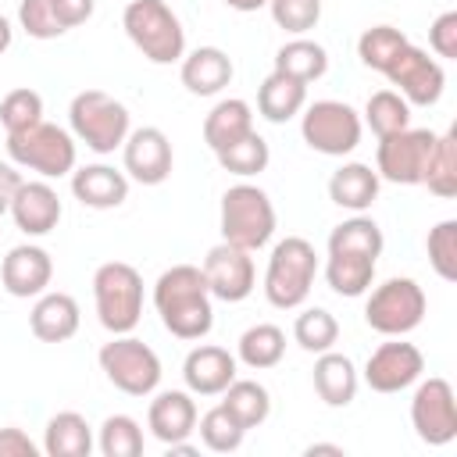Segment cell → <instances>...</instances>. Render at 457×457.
I'll return each mask as SVG.
<instances>
[{
  "instance_id": "obj_1",
  "label": "cell",
  "mask_w": 457,
  "mask_h": 457,
  "mask_svg": "<svg viewBox=\"0 0 457 457\" xmlns=\"http://www.w3.org/2000/svg\"><path fill=\"white\" fill-rule=\"evenodd\" d=\"M154 307L175 339H204L214 325L211 289L196 264H171L154 282Z\"/></svg>"
},
{
  "instance_id": "obj_2",
  "label": "cell",
  "mask_w": 457,
  "mask_h": 457,
  "mask_svg": "<svg viewBox=\"0 0 457 457\" xmlns=\"http://www.w3.org/2000/svg\"><path fill=\"white\" fill-rule=\"evenodd\" d=\"M121 29L132 46L154 64H175L186 54V29L164 0H129Z\"/></svg>"
},
{
  "instance_id": "obj_3",
  "label": "cell",
  "mask_w": 457,
  "mask_h": 457,
  "mask_svg": "<svg viewBox=\"0 0 457 457\" xmlns=\"http://www.w3.org/2000/svg\"><path fill=\"white\" fill-rule=\"evenodd\" d=\"M318 275V253L303 236H286L275 243L264 271V296L278 311H293L311 296Z\"/></svg>"
},
{
  "instance_id": "obj_4",
  "label": "cell",
  "mask_w": 457,
  "mask_h": 457,
  "mask_svg": "<svg viewBox=\"0 0 457 457\" xmlns=\"http://www.w3.org/2000/svg\"><path fill=\"white\" fill-rule=\"evenodd\" d=\"M96 318L111 336H125L143 318V275L125 261H107L93 271Z\"/></svg>"
},
{
  "instance_id": "obj_5",
  "label": "cell",
  "mask_w": 457,
  "mask_h": 457,
  "mask_svg": "<svg viewBox=\"0 0 457 457\" xmlns=\"http://www.w3.org/2000/svg\"><path fill=\"white\" fill-rule=\"evenodd\" d=\"M68 121H71V136L79 143H86L93 154H114L129 129V111L121 100H114L104 89H82L71 96L68 107Z\"/></svg>"
},
{
  "instance_id": "obj_6",
  "label": "cell",
  "mask_w": 457,
  "mask_h": 457,
  "mask_svg": "<svg viewBox=\"0 0 457 457\" xmlns=\"http://www.w3.org/2000/svg\"><path fill=\"white\" fill-rule=\"evenodd\" d=\"M7 154L18 168H29L43 179H61L75 171V136L50 121L7 132Z\"/></svg>"
},
{
  "instance_id": "obj_7",
  "label": "cell",
  "mask_w": 457,
  "mask_h": 457,
  "mask_svg": "<svg viewBox=\"0 0 457 457\" xmlns=\"http://www.w3.org/2000/svg\"><path fill=\"white\" fill-rule=\"evenodd\" d=\"M275 236V207L261 186L239 182L221 196V239L243 250H261Z\"/></svg>"
},
{
  "instance_id": "obj_8",
  "label": "cell",
  "mask_w": 457,
  "mask_h": 457,
  "mask_svg": "<svg viewBox=\"0 0 457 457\" xmlns=\"http://www.w3.org/2000/svg\"><path fill=\"white\" fill-rule=\"evenodd\" d=\"M96 361H100V371L107 375V382L114 389H121L125 396H150L161 386V357L154 353V346H146L143 339H136L129 332L104 343Z\"/></svg>"
},
{
  "instance_id": "obj_9",
  "label": "cell",
  "mask_w": 457,
  "mask_h": 457,
  "mask_svg": "<svg viewBox=\"0 0 457 457\" xmlns=\"http://www.w3.org/2000/svg\"><path fill=\"white\" fill-rule=\"evenodd\" d=\"M361 132H364V121L350 104H343V100L303 104L300 136H303V143L311 150H318L325 157H346V154L357 150Z\"/></svg>"
},
{
  "instance_id": "obj_10",
  "label": "cell",
  "mask_w": 457,
  "mask_h": 457,
  "mask_svg": "<svg viewBox=\"0 0 457 457\" xmlns=\"http://www.w3.org/2000/svg\"><path fill=\"white\" fill-rule=\"evenodd\" d=\"M425 289L414 278H386L382 286L371 289L364 303V321L378 336H407L421 325L425 318Z\"/></svg>"
},
{
  "instance_id": "obj_11",
  "label": "cell",
  "mask_w": 457,
  "mask_h": 457,
  "mask_svg": "<svg viewBox=\"0 0 457 457\" xmlns=\"http://www.w3.org/2000/svg\"><path fill=\"white\" fill-rule=\"evenodd\" d=\"M432 146H436V132H428V129H411L407 125L393 136H382L378 150H375L378 179L396 182V186H421Z\"/></svg>"
},
{
  "instance_id": "obj_12",
  "label": "cell",
  "mask_w": 457,
  "mask_h": 457,
  "mask_svg": "<svg viewBox=\"0 0 457 457\" xmlns=\"http://www.w3.org/2000/svg\"><path fill=\"white\" fill-rule=\"evenodd\" d=\"M411 425L421 443L446 446L457 436V400L446 378H425L411 400Z\"/></svg>"
},
{
  "instance_id": "obj_13",
  "label": "cell",
  "mask_w": 457,
  "mask_h": 457,
  "mask_svg": "<svg viewBox=\"0 0 457 457\" xmlns=\"http://www.w3.org/2000/svg\"><path fill=\"white\" fill-rule=\"evenodd\" d=\"M393 86H396V93L407 100V104H414V107H432L439 96H443V86H446V75H443V64L436 61V57H428L421 46H414V43H407L393 61H389V68L382 71Z\"/></svg>"
},
{
  "instance_id": "obj_14",
  "label": "cell",
  "mask_w": 457,
  "mask_h": 457,
  "mask_svg": "<svg viewBox=\"0 0 457 457\" xmlns=\"http://www.w3.org/2000/svg\"><path fill=\"white\" fill-rule=\"evenodd\" d=\"M200 271H204V278H207L211 296H218V300H225V303L246 300V296L253 293V286H257V268H253L250 250H243V246H236V243H225V239L207 250Z\"/></svg>"
},
{
  "instance_id": "obj_15",
  "label": "cell",
  "mask_w": 457,
  "mask_h": 457,
  "mask_svg": "<svg viewBox=\"0 0 457 457\" xmlns=\"http://www.w3.org/2000/svg\"><path fill=\"white\" fill-rule=\"evenodd\" d=\"M425 371V357L414 343H403L400 336H389V343L375 346L364 361V382L375 393H400L414 386Z\"/></svg>"
},
{
  "instance_id": "obj_16",
  "label": "cell",
  "mask_w": 457,
  "mask_h": 457,
  "mask_svg": "<svg viewBox=\"0 0 457 457\" xmlns=\"http://www.w3.org/2000/svg\"><path fill=\"white\" fill-rule=\"evenodd\" d=\"M121 157H125V171L143 186H161L171 175V161H175L171 139L157 125H143L129 132L121 143Z\"/></svg>"
},
{
  "instance_id": "obj_17",
  "label": "cell",
  "mask_w": 457,
  "mask_h": 457,
  "mask_svg": "<svg viewBox=\"0 0 457 457\" xmlns=\"http://www.w3.org/2000/svg\"><path fill=\"white\" fill-rule=\"evenodd\" d=\"M50 278H54V261L36 243H21V246L7 250V257L0 264V282L18 300H29V296L46 293Z\"/></svg>"
},
{
  "instance_id": "obj_18",
  "label": "cell",
  "mask_w": 457,
  "mask_h": 457,
  "mask_svg": "<svg viewBox=\"0 0 457 457\" xmlns=\"http://www.w3.org/2000/svg\"><path fill=\"white\" fill-rule=\"evenodd\" d=\"M182 378H186V389L196 396H221L228 389V382L236 378V357L225 346L200 343L186 353Z\"/></svg>"
},
{
  "instance_id": "obj_19",
  "label": "cell",
  "mask_w": 457,
  "mask_h": 457,
  "mask_svg": "<svg viewBox=\"0 0 457 457\" xmlns=\"http://www.w3.org/2000/svg\"><path fill=\"white\" fill-rule=\"evenodd\" d=\"M61 196L50 182H21V189L11 200V218L25 236H46L61 221Z\"/></svg>"
},
{
  "instance_id": "obj_20",
  "label": "cell",
  "mask_w": 457,
  "mask_h": 457,
  "mask_svg": "<svg viewBox=\"0 0 457 457\" xmlns=\"http://www.w3.org/2000/svg\"><path fill=\"white\" fill-rule=\"evenodd\" d=\"M146 425L150 432L168 446L179 439H189L196 432V400L189 389H164L150 400L146 411Z\"/></svg>"
},
{
  "instance_id": "obj_21",
  "label": "cell",
  "mask_w": 457,
  "mask_h": 457,
  "mask_svg": "<svg viewBox=\"0 0 457 457\" xmlns=\"http://www.w3.org/2000/svg\"><path fill=\"white\" fill-rule=\"evenodd\" d=\"M71 193L82 207L111 211L129 200V179L125 171H114L111 164H86L71 171Z\"/></svg>"
},
{
  "instance_id": "obj_22",
  "label": "cell",
  "mask_w": 457,
  "mask_h": 457,
  "mask_svg": "<svg viewBox=\"0 0 457 457\" xmlns=\"http://www.w3.org/2000/svg\"><path fill=\"white\" fill-rule=\"evenodd\" d=\"M79 303L68 293H39L36 307L29 311V328L39 343H64L79 332Z\"/></svg>"
},
{
  "instance_id": "obj_23",
  "label": "cell",
  "mask_w": 457,
  "mask_h": 457,
  "mask_svg": "<svg viewBox=\"0 0 457 457\" xmlns=\"http://www.w3.org/2000/svg\"><path fill=\"white\" fill-rule=\"evenodd\" d=\"M182 86L193 96H214L232 82V57L221 46H196L182 54Z\"/></svg>"
},
{
  "instance_id": "obj_24",
  "label": "cell",
  "mask_w": 457,
  "mask_h": 457,
  "mask_svg": "<svg viewBox=\"0 0 457 457\" xmlns=\"http://www.w3.org/2000/svg\"><path fill=\"white\" fill-rule=\"evenodd\" d=\"M378 186H382V179H378V171L371 164L350 161V164H343V168L332 171V179H328V200L336 207H343V211L361 214V211H368L378 200Z\"/></svg>"
},
{
  "instance_id": "obj_25",
  "label": "cell",
  "mask_w": 457,
  "mask_h": 457,
  "mask_svg": "<svg viewBox=\"0 0 457 457\" xmlns=\"http://www.w3.org/2000/svg\"><path fill=\"white\" fill-rule=\"evenodd\" d=\"M357 368L346 353H336V350H325L318 353L314 361V393L321 396V403L328 407H346L353 403L357 396Z\"/></svg>"
},
{
  "instance_id": "obj_26",
  "label": "cell",
  "mask_w": 457,
  "mask_h": 457,
  "mask_svg": "<svg viewBox=\"0 0 457 457\" xmlns=\"http://www.w3.org/2000/svg\"><path fill=\"white\" fill-rule=\"evenodd\" d=\"M246 132H253V107L239 96L218 100L211 107V114L204 118V143L218 154L225 146H232L236 139H243Z\"/></svg>"
},
{
  "instance_id": "obj_27",
  "label": "cell",
  "mask_w": 457,
  "mask_h": 457,
  "mask_svg": "<svg viewBox=\"0 0 457 457\" xmlns=\"http://www.w3.org/2000/svg\"><path fill=\"white\" fill-rule=\"evenodd\" d=\"M303 104H307V82H296L282 71H271L257 89V111L271 125H282V121L296 118L303 111Z\"/></svg>"
},
{
  "instance_id": "obj_28",
  "label": "cell",
  "mask_w": 457,
  "mask_h": 457,
  "mask_svg": "<svg viewBox=\"0 0 457 457\" xmlns=\"http://www.w3.org/2000/svg\"><path fill=\"white\" fill-rule=\"evenodd\" d=\"M93 428L79 411H57L43 428V453L46 457H89Z\"/></svg>"
},
{
  "instance_id": "obj_29",
  "label": "cell",
  "mask_w": 457,
  "mask_h": 457,
  "mask_svg": "<svg viewBox=\"0 0 457 457\" xmlns=\"http://www.w3.org/2000/svg\"><path fill=\"white\" fill-rule=\"evenodd\" d=\"M325 278H328V289L339 296H364L375 278V257L332 250L325 261Z\"/></svg>"
},
{
  "instance_id": "obj_30",
  "label": "cell",
  "mask_w": 457,
  "mask_h": 457,
  "mask_svg": "<svg viewBox=\"0 0 457 457\" xmlns=\"http://www.w3.org/2000/svg\"><path fill=\"white\" fill-rule=\"evenodd\" d=\"M221 407L250 432V428H257V425L268 421V414H271V396H268V389H264L261 382H253V378H232L228 389L221 393Z\"/></svg>"
},
{
  "instance_id": "obj_31",
  "label": "cell",
  "mask_w": 457,
  "mask_h": 457,
  "mask_svg": "<svg viewBox=\"0 0 457 457\" xmlns=\"http://www.w3.org/2000/svg\"><path fill=\"white\" fill-rule=\"evenodd\" d=\"M275 71H282V75H289L296 82H314V79H321L328 71V54H325L321 43L296 36V39H289V43L278 46Z\"/></svg>"
},
{
  "instance_id": "obj_32",
  "label": "cell",
  "mask_w": 457,
  "mask_h": 457,
  "mask_svg": "<svg viewBox=\"0 0 457 457\" xmlns=\"http://www.w3.org/2000/svg\"><path fill=\"white\" fill-rule=\"evenodd\" d=\"M239 361L253 371H264V368H275L286 353V332L271 321H261V325H250L243 336H239Z\"/></svg>"
},
{
  "instance_id": "obj_33",
  "label": "cell",
  "mask_w": 457,
  "mask_h": 457,
  "mask_svg": "<svg viewBox=\"0 0 457 457\" xmlns=\"http://www.w3.org/2000/svg\"><path fill=\"white\" fill-rule=\"evenodd\" d=\"M421 186H428V193H436L439 200L457 196V129H446L443 136H436Z\"/></svg>"
},
{
  "instance_id": "obj_34",
  "label": "cell",
  "mask_w": 457,
  "mask_h": 457,
  "mask_svg": "<svg viewBox=\"0 0 457 457\" xmlns=\"http://www.w3.org/2000/svg\"><path fill=\"white\" fill-rule=\"evenodd\" d=\"M382 228L375 225V218H368L364 211L339 221L332 232H328V253L332 250H343V253H364V257H375L382 253Z\"/></svg>"
},
{
  "instance_id": "obj_35",
  "label": "cell",
  "mask_w": 457,
  "mask_h": 457,
  "mask_svg": "<svg viewBox=\"0 0 457 457\" xmlns=\"http://www.w3.org/2000/svg\"><path fill=\"white\" fill-rule=\"evenodd\" d=\"M364 121H368V129L378 139L382 136H393V132H400V129L411 125V104L396 89H378L364 104Z\"/></svg>"
},
{
  "instance_id": "obj_36",
  "label": "cell",
  "mask_w": 457,
  "mask_h": 457,
  "mask_svg": "<svg viewBox=\"0 0 457 457\" xmlns=\"http://www.w3.org/2000/svg\"><path fill=\"white\" fill-rule=\"evenodd\" d=\"M214 157H218V164H221L225 171H232V175H239V179H250V175H261V171L268 168L271 150H268V139L257 136V129H253V132H246L243 139H236L232 146L218 150Z\"/></svg>"
},
{
  "instance_id": "obj_37",
  "label": "cell",
  "mask_w": 457,
  "mask_h": 457,
  "mask_svg": "<svg viewBox=\"0 0 457 457\" xmlns=\"http://www.w3.org/2000/svg\"><path fill=\"white\" fill-rule=\"evenodd\" d=\"M407 43H411V39H407L400 29H393V25H371V29H364L361 39H357V57H361L364 68L386 71L389 61H393Z\"/></svg>"
},
{
  "instance_id": "obj_38",
  "label": "cell",
  "mask_w": 457,
  "mask_h": 457,
  "mask_svg": "<svg viewBox=\"0 0 457 457\" xmlns=\"http://www.w3.org/2000/svg\"><path fill=\"white\" fill-rule=\"evenodd\" d=\"M293 339L307 350V353H325L336 346L339 339V321L325 311V307H307L296 314L293 321Z\"/></svg>"
},
{
  "instance_id": "obj_39",
  "label": "cell",
  "mask_w": 457,
  "mask_h": 457,
  "mask_svg": "<svg viewBox=\"0 0 457 457\" xmlns=\"http://www.w3.org/2000/svg\"><path fill=\"white\" fill-rule=\"evenodd\" d=\"M104 457H139L143 453V428L129 414H107L96 436Z\"/></svg>"
},
{
  "instance_id": "obj_40",
  "label": "cell",
  "mask_w": 457,
  "mask_h": 457,
  "mask_svg": "<svg viewBox=\"0 0 457 457\" xmlns=\"http://www.w3.org/2000/svg\"><path fill=\"white\" fill-rule=\"evenodd\" d=\"M243 436H246V428H243L221 403L211 407V411L200 418V439H204V446L214 450V453H232V450H239V446H243Z\"/></svg>"
},
{
  "instance_id": "obj_41",
  "label": "cell",
  "mask_w": 457,
  "mask_h": 457,
  "mask_svg": "<svg viewBox=\"0 0 457 457\" xmlns=\"http://www.w3.org/2000/svg\"><path fill=\"white\" fill-rule=\"evenodd\" d=\"M425 250H428V264L436 268V275L443 282H457V221L453 218L428 228Z\"/></svg>"
},
{
  "instance_id": "obj_42",
  "label": "cell",
  "mask_w": 457,
  "mask_h": 457,
  "mask_svg": "<svg viewBox=\"0 0 457 457\" xmlns=\"http://www.w3.org/2000/svg\"><path fill=\"white\" fill-rule=\"evenodd\" d=\"M0 121L7 132H21L36 121H43V96L29 86H18L11 89L4 100H0Z\"/></svg>"
},
{
  "instance_id": "obj_43",
  "label": "cell",
  "mask_w": 457,
  "mask_h": 457,
  "mask_svg": "<svg viewBox=\"0 0 457 457\" xmlns=\"http://www.w3.org/2000/svg\"><path fill=\"white\" fill-rule=\"evenodd\" d=\"M18 25L32 36V39H57L64 36V21L54 11V0H21L18 4Z\"/></svg>"
},
{
  "instance_id": "obj_44",
  "label": "cell",
  "mask_w": 457,
  "mask_h": 457,
  "mask_svg": "<svg viewBox=\"0 0 457 457\" xmlns=\"http://www.w3.org/2000/svg\"><path fill=\"white\" fill-rule=\"evenodd\" d=\"M268 11H271V18H275L278 29H286L293 36H303L307 29L318 25L321 0H268Z\"/></svg>"
},
{
  "instance_id": "obj_45",
  "label": "cell",
  "mask_w": 457,
  "mask_h": 457,
  "mask_svg": "<svg viewBox=\"0 0 457 457\" xmlns=\"http://www.w3.org/2000/svg\"><path fill=\"white\" fill-rule=\"evenodd\" d=\"M428 46L446 57V61H457V11H443L432 25H428Z\"/></svg>"
},
{
  "instance_id": "obj_46",
  "label": "cell",
  "mask_w": 457,
  "mask_h": 457,
  "mask_svg": "<svg viewBox=\"0 0 457 457\" xmlns=\"http://www.w3.org/2000/svg\"><path fill=\"white\" fill-rule=\"evenodd\" d=\"M0 457H39V446L14 425L0 428Z\"/></svg>"
},
{
  "instance_id": "obj_47",
  "label": "cell",
  "mask_w": 457,
  "mask_h": 457,
  "mask_svg": "<svg viewBox=\"0 0 457 457\" xmlns=\"http://www.w3.org/2000/svg\"><path fill=\"white\" fill-rule=\"evenodd\" d=\"M93 7H96V0H54V11L64 21V29H75V25L89 21L93 18Z\"/></svg>"
},
{
  "instance_id": "obj_48",
  "label": "cell",
  "mask_w": 457,
  "mask_h": 457,
  "mask_svg": "<svg viewBox=\"0 0 457 457\" xmlns=\"http://www.w3.org/2000/svg\"><path fill=\"white\" fill-rule=\"evenodd\" d=\"M21 171L14 168V164H7V161H0V214H7L11 211V200H14V193L21 189Z\"/></svg>"
},
{
  "instance_id": "obj_49",
  "label": "cell",
  "mask_w": 457,
  "mask_h": 457,
  "mask_svg": "<svg viewBox=\"0 0 457 457\" xmlns=\"http://www.w3.org/2000/svg\"><path fill=\"white\" fill-rule=\"evenodd\" d=\"M314 453H332V457H343L346 450H343V446H336V443H311V446H307V457H314Z\"/></svg>"
},
{
  "instance_id": "obj_50",
  "label": "cell",
  "mask_w": 457,
  "mask_h": 457,
  "mask_svg": "<svg viewBox=\"0 0 457 457\" xmlns=\"http://www.w3.org/2000/svg\"><path fill=\"white\" fill-rule=\"evenodd\" d=\"M232 11H243V14H250V11H261V7H268V0H225Z\"/></svg>"
},
{
  "instance_id": "obj_51",
  "label": "cell",
  "mask_w": 457,
  "mask_h": 457,
  "mask_svg": "<svg viewBox=\"0 0 457 457\" xmlns=\"http://www.w3.org/2000/svg\"><path fill=\"white\" fill-rule=\"evenodd\" d=\"M11 39H14V29H11V21L0 14V54L11 46Z\"/></svg>"
}]
</instances>
